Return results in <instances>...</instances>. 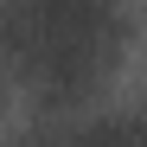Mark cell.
Instances as JSON below:
<instances>
[{"label":"cell","instance_id":"obj_1","mask_svg":"<svg viewBox=\"0 0 147 147\" xmlns=\"http://www.w3.org/2000/svg\"><path fill=\"white\" fill-rule=\"evenodd\" d=\"M13 64L45 102H77L115 64L121 0H13L7 13Z\"/></svg>","mask_w":147,"mask_h":147}]
</instances>
